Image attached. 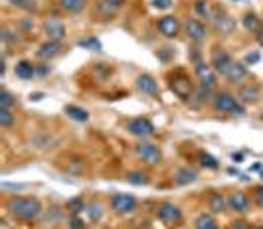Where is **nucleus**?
<instances>
[{
  "label": "nucleus",
  "instance_id": "f257e3e1",
  "mask_svg": "<svg viewBox=\"0 0 263 229\" xmlns=\"http://www.w3.org/2000/svg\"><path fill=\"white\" fill-rule=\"evenodd\" d=\"M8 214L20 221H34L42 214V203L36 198H26V196H14L6 202Z\"/></svg>",
  "mask_w": 263,
  "mask_h": 229
},
{
  "label": "nucleus",
  "instance_id": "f03ea898",
  "mask_svg": "<svg viewBox=\"0 0 263 229\" xmlns=\"http://www.w3.org/2000/svg\"><path fill=\"white\" fill-rule=\"evenodd\" d=\"M212 109L216 113H224V115H232V117H243L246 115V107L243 103H239V99L234 97L228 91H216L212 95Z\"/></svg>",
  "mask_w": 263,
  "mask_h": 229
},
{
  "label": "nucleus",
  "instance_id": "7ed1b4c3",
  "mask_svg": "<svg viewBox=\"0 0 263 229\" xmlns=\"http://www.w3.org/2000/svg\"><path fill=\"white\" fill-rule=\"evenodd\" d=\"M171 89H172V93L176 95L178 99L188 101V99H192L196 85L190 81L188 75H184V73H176V75L171 79Z\"/></svg>",
  "mask_w": 263,
  "mask_h": 229
},
{
  "label": "nucleus",
  "instance_id": "20e7f679",
  "mask_svg": "<svg viewBox=\"0 0 263 229\" xmlns=\"http://www.w3.org/2000/svg\"><path fill=\"white\" fill-rule=\"evenodd\" d=\"M135 154H137V158H141L148 166H155L162 158V152H160V149H158L157 144L145 142V140L139 142V144H135Z\"/></svg>",
  "mask_w": 263,
  "mask_h": 229
},
{
  "label": "nucleus",
  "instance_id": "39448f33",
  "mask_svg": "<svg viewBox=\"0 0 263 229\" xmlns=\"http://www.w3.org/2000/svg\"><path fill=\"white\" fill-rule=\"evenodd\" d=\"M125 129H127L129 135L139 136V138H148V136L155 135V124L146 117H135L125 124Z\"/></svg>",
  "mask_w": 263,
  "mask_h": 229
},
{
  "label": "nucleus",
  "instance_id": "423d86ee",
  "mask_svg": "<svg viewBox=\"0 0 263 229\" xmlns=\"http://www.w3.org/2000/svg\"><path fill=\"white\" fill-rule=\"evenodd\" d=\"M111 210L117 214V216H127L133 214L137 210V198L131 194H115L111 198Z\"/></svg>",
  "mask_w": 263,
  "mask_h": 229
},
{
  "label": "nucleus",
  "instance_id": "0eeeda50",
  "mask_svg": "<svg viewBox=\"0 0 263 229\" xmlns=\"http://www.w3.org/2000/svg\"><path fill=\"white\" fill-rule=\"evenodd\" d=\"M184 32H186V36H188V40L194 41V44H202V41H206V38H208L206 26H204L200 20H196V18H188V20H186Z\"/></svg>",
  "mask_w": 263,
  "mask_h": 229
},
{
  "label": "nucleus",
  "instance_id": "6e6552de",
  "mask_svg": "<svg viewBox=\"0 0 263 229\" xmlns=\"http://www.w3.org/2000/svg\"><path fill=\"white\" fill-rule=\"evenodd\" d=\"M157 216L160 221L164 223H178L182 219V210L178 205H174L172 202H162L158 203L157 207Z\"/></svg>",
  "mask_w": 263,
  "mask_h": 229
},
{
  "label": "nucleus",
  "instance_id": "1a4fd4ad",
  "mask_svg": "<svg viewBox=\"0 0 263 229\" xmlns=\"http://www.w3.org/2000/svg\"><path fill=\"white\" fill-rule=\"evenodd\" d=\"M234 64V59H232V55L228 54L226 50L222 48H216L214 52H212V61L210 66L212 69L218 73V75H226V71L230 69V66Z\"/></svg>",
  "mask_w": 263,
  "mask_h": 229
},
{
  "label": "nucleus",
  "instance_id": "9d476101",
  "mask_svg": "<svg viewBox=\"0 0 263 229\" xmlns=\"http://www.w3.org/2000/svg\"><path fill=\"white\" fill-rule=\"evenodd\" d=\"M157 28L164 38L172 40V38L178 36V32H180V28L182 26H180V20H178L176 16H162V18H158Z\"/></svg>",
  "mask_w": 263,
  "mask_h": 229
},
{
  "label": "nucleus",
  "instance_id": "9b49d317",
  "mask_svg": "<svg viewBox=\"0 0 263 229\" xmlns=\"http://www.w3.org/2000/svg\"><path fill=\"white\" fill-rule=\"evenodd\" d=\"M42 28H44V34L48 36V40H52V41L66 40V26H64V22H60L58 18H48Z\"/></svg>",
  "mask_w": 263,
  "mask_h": 229
},
{
  "label": "nucleus",
  "instance_id": "f8f14e48",
  "mask_svg": "<svg viewBox=\"0 0 263 229\" xmlns=\"http://www.w3.org/2000/svg\"><path fill=\"white\" fill-rule=\"evenodd\" d=\"M210 20L214 22L216 30H218V32H222V34H230V32L236 28V22H234V20H232V18L222 10V8H214V10H212Z\"/></svg>",
  "mask_w": 263,
  "mask_h": 229
},
{
  "label": "nucleus",
  "instance_id": "ddd939ff",
  "mask_svg": "<svg viewBox=\"0 0 263 229\" xmlns=\"http://www.w3.org/2000/svg\"><path fill=\"white\" fill-rule=\"evenodd\" d=\"M194 73L198 75V79H200L202 85H206V87H210V89L216 87V83H218V73L212 69V66L200 61V64H196V68H194Z\"/></svg>",
  "mask_w": 263,
  "mask_h": 229
},
{
  "label": "nucleus",
  "instance_id": "4468645a",
  "mask_svg": "<svg viewBox=\"0 0 263 229\" xmlns=\"http://www.w3.org/2000/svg\"><path fill=\"white\" fill-rule=\"evenodd\" d=\"M261 95V87L257 83H241L239 89H237V97H239V103H255Z\"/></svg>",
  "mask_w": 263,
  "mask_h": 229
},
{
  "label": "nucleus",
  "instance_id": "2eb2a0df",
  "mask_svg": "<svg viewBox=\"0 0 263 229\" xmlns=\"http://www.w3.org/2000/svg\"><path fill=\"white\" fill-rule=\"evenodd\" d=\"M228 207L237 214H246L250 210V196L246 192H232L228 196Z\"/></svg>",
  "mask_w": 263,
  "mask_h": 229
},
{
  "label": "nucleus",
  "instance_id": "dca6fc26",
  "mask_svg": "<svg viewBox=\"0 0 263 229\" xmlns=\"http://www.w3.org/2000/svg\"><path fill=\"white\" fill-rule=\"evenodd\" d=\"M135 83H137V89H139V93L146 95V97H155V95L158 93L157 79H155L153 75H148V73H143V75H139Z\"/></svg>",
  "mask_w": 263,
  "mask_h": 229
},
{
  "label": "nucleus",
  "instance_id": "f3484780",
  "mask_svg": "<svg viewBox=\"0 0 263 229\" xmlns=\"http://www.w3.org/2000/svg\"><path fill=\"white\" fill-rule=\"evenodd\" d=\"M224 77L230 81V83L237 85V83H241V81L248 77V66H246V64H239V61H234V64L230 66V69L226 71Z\"/></svg>",
  "mask_w": 263,
  "mask_h": 229
},
{
  "label": "nucleus",
  "instance_id": "a211bd4d",
  "mask_svg": "<svg viewBox=\"0 0 263 229\" xmlns=\"http://www.w3.org/2000/svg\"><path fill=\"white\" fill-rule=\"evenodd\" d=\"M60 52H62V41L48 40L38 48V57H42V59H52L55 55H60Z\"/></svg>",
  "mask_w": 263,
  "mask_h": 229
},
{
  "label": "nucleus",
  "instance_id": "6ab92c4d",
  "mask_svg": "<svg viewBox=\"0 0 263 229\" xmlns=\"http://www.w3.org/2000/svg\"><path fill=\"white\" fill-rule=\"evenodd\" d=\"M198 180V172L190 166H182L174 172V182L180 184V186H186V184H192Z\"/></svg>",
  "mask_w": 263,
  "mask_h": 229
},
{
  "label": "nucleus",
  "instance_id": "aec40b11",
  "mask_svg": "<svg viewBox=\"0 0 263 229\" xmlns=\"http://www.w3.org/2000/svg\"><path fill=\"white\" fill-rule=\"evenodd\" d=\"M14 73L20 79H32V77H36V66L32 61H28V59H20L14 66Z\"/></svg>",
  "mask_w": 263,
  "mask_h": 229
},
{
  "label": "nucleus",
  "instance_id": "412c9836",
  "mask_svg": "<svg viewBox=\"0 0 263 229\" xmlns=\"http://www.w3.org/2000/svg\"><path fill=\"white\" fill-rule=\"evenodd\" d=\"M241 24H243V28L248 30V32H251V34H259L263 30V24H261V20H259V16L257 14H253V12H248L243 18H241Z\"/></svg>",
  "mask_w": 263,
  "mask_h": 229
},
{
  "label": "nucleus",
  "instance_id": "4be33fe9",
  "mask_svg": "<svg viewBox=\"0 0 263 229\" xmlns=\"http://www.w3.org/2000/svg\"><path fill=\"white\" fill-rule=\"evenodd\" d=\"M208 207H210L214 214H222L228 207V198H224L220 192H214L210 198H208Z\"/></svg>",
  "mask_w": 263,
  "mask_h": 229
},
{
  "label": "nucleus",
  "instance_id": "5701e85b",
  "mask_svg": "<svg viewBox=\"0 0 263 229\" xmlns=\"http://www.w3.org/2000/svg\"><path fill=\"white\" fill-rule=\"evenodd\" d=\"M60 6L69 14H79L85 10L87 0H60Z\"/></svg>",
  "mask_w": 263,
  "mask_h": 229
},
{
  "label": "nucleus",
  "instance_id": "b1692460",
  "mask_svg": "<svg viewBox=\"0 0 263 229\" xmlns=\"http://www.w3.org/2000/svg\"><path fill=\"white\" fill-rule=\"evenodd\" d=\"M125 180L133 184V186H146L151 180H148V174L145 172H141V170H131V172H127L125 174Z\"/></svg>",
  "mask_w": 263,
  "mask_h": 229
},
{
  "label": "nucleus",
  "instance_id": "393cba45",
  "mask_svg": "<svg viewBox=\"0 0 263 229\" xmlns=\"http://www.w3.org/2000/svg\"><path fill=\"white\" fill-rule=\"evenodd\" d=\"M66 115L69 117V119H73V121H78V122H85L87 119H89V113H87L85 109L78 107V105H67Z\"/></svg>",
  "mask_w": 263,
  "mask_h": 229
},
{
  "label": "nucleus",
  "instance_id": "a878e982",
  "mask_svg": "<svg viewBox=\"0 0 263 229\" xmlns=\"http://www.w3.org/2000/svg\"><path fill=\"white\" fill-rule=\"evenodd\" d=\"M194 227L196 229H220L218 227V223H216V219L208 214H200L196 217V221H194Z\"/></svg>",
  "mask_w": 263,
  "mask_h": 229
},
{
  "label": "nucleus",
  "instance_id": "bb28decb",
  "mask_svg": "<svg viewBox=\"0 0 263 229\" xmlns=\"http://www.w3.org/2000/svg\"><path fill=\"white\" fill-rule=\"evenodd\" d=\"M198 160H200V164L204 168H208V170H218L220 168V162L216 160L212 154H208V152H200L198 154Z\"/></svg>",
  "mask_w": 263,
  "mask_h": 229
},
{
  "label": "nucleus",
  "instance_id": "cd10ccee",
  "mask_svg": "<svg viewBox=\"0 0 263 229\" xmlns=\"http://www.w3.org/2000/svg\"><path fill=\"white\" fill-rule=\"evenodd\" d=\"M14 122H16V115H12V109L0 107V127L2 129H10Z\"/></svg>",
  "mask_w": 263,
  "mask_h": 229
},
{
  "label": "nucleus",
  "instance_id": "c85d7f7f",
  "mask_svg": "<svg viewBox=\"0 0 263 229\" xmlns=\"http://www.w3.org/2000/svg\"><path fill=\"white\" fill-rule=\"evenodd\" d=\"M0 40H2L4 46H10V44H16V41H18V34H16L14 30H10L8 26H2L0 28Z\"/></svg>",
  "mask_w": 263,
  "mask_h": 229
},
{
  "label": "nucleus",
  "instance_id": "c756f323",
  "mask_svg": "<svg viewBox=\"0 0 263 229\" xmlns=\"http://www.w3.org/2000/svg\"><path fill=\"white\" fill-rule=\"evenodd\" d=\"M85 207H87V205H85V202H83V198H81V196L71 198L66 205V210H69V214H79V212H83Z\"/></svg>",
  "mask_w": 263,
  "mask_h": 229
},
{
  "label": "nucleus",
  "instance_id": "7c9ffc66",
  "mask_svg": "<svg viewBox=\"0 0 263 229\" xmlns=\"http://www.w3.org/2000/svg\"><path fill=\"white\" fill-rule=\"evenodd\" d=\"M192 99H198L200 103H204V101L212 99V89L200 83V85H196V89H194V95H192Z\"/></svg>",
  "mask_w": 263,
  "mask_h": 229
},
{
  "label": "nucleus",
  "instance_id": "2f4dec72",
  "mask_svg": "<svg viewBox=\"0 0 263 229\" xmlns=\"http://www.w3.org/2000/svg\"><path fill=\"white\" fill-rule=\"evenodd\" d=\"M79 48H89L93 52H101V41L97 40L95 36H87V38H83V40L78 41Z\"/></svg>",
  "mask_w": 263,
  "mask_h": 229
},
{
  "label": "nucleus",
  "instance_id": "473e14b6",
  "mask_svg": "<svg viewBox=\"0 0 263 229\" xmlns=\"http://www.w3.org/2000/svg\"><path fill=\"white\" fill-rule=\"evenodd\" d=\"M8 4H12L16 8H22V10H28V12H34L38 6H36V0H6Z\"/></svg>",
  "mask_w": 263,
  "mask_h": 229
},
{
  "label": "nucleus",
  "instance_id": "72a5a7b5",
  "mask_svg": "<svg viewBox=\"0 0 263 229\" xmlns=\"http://www.w3.org/2000/svg\"><path fill=\"white\" fill-rule=\"evenodd\" d=\"M85 210H87V214H89V217H91L93 221H99V219H101V216H103V205H101L99 202L89 203Z\"/></svg>",
  "mask_w": 263,
  "mask_h": 229
},
{
  "label": "nucleus",
  "instance_id": "f704fd0d",
  "mask_svg": "<svg viewBox=\"0 0 263 229\" xmlns=\"http://www.w3.org/2000/svg\"><path fill=\"white\" fill-rule=\"evenodd\" d=\"M14 103H16L14 95L10 93L8 89H2V93H0V107H2V109H12Z\"/></svg>",
  "mask_w": 263,
  "mask_h": 229
},
{
  "label": "nucleus",
  "instance_id": "c9c22d12",
  "mask_svg": "<svg viewBox=\"0 0 263 229\" xmlns=\"http://www.w3.org/2000/svg\"><path fill=\"white\" fill-rule=\"evenodd\" d=\"M194 10H196L198 16H202V18H208V20H210L212 10L208 8V4H206L204 0H196V4H194Z\"/></svg>",
  "mask_w": 263,
  "mask_h": 229
},
{
  "label": "nucleus",
  "instance_id": "e433bc0d",
  "mask_svg": "<svg viewBox=\"0 0 263 229\" xmlns=\"http://www.w3.org/2000/svg\"><path fill=\"white\" fill-rule=\"evenodd\" d=\"M50 73H52V66L48 61H42V64L36 66V77H46Z\"/></svg>",
  "mask_w": 263,
  "mask_h": 229
},
{
  "label": "nucleus",
  "instance_id": "4c0bfd02",
  "mask_svg": "<svg viewBox=\"0 0 263 229\" xmlns=\"http://www.w3.org/2000/svg\"><path fill=\"white\" fill-rule=\"evenodd\" d=\"M67 223H69V229H85V223H83V219L78 214H71Z\"/></svg>",
  "mask_w": 263,
  "mask_h": 229
},
{
  "label": "nucleus",
  "instance_id": "58836bf2",
  "mask_svg": "<svg viewBox=\"0 0 263 229\" xmlns=\"http://www.w3.org/2000/svg\"><path fill=\"white\" fill-rule=\"evenodd\" d=\"M153 6L158 10H168L172 6V0H153Z\"/></svg>",
  "mask_w": 263,
  "mask_h": 229
},
{
  "label": "nucleus",
  "instance_id": "ea45409f",
  "mask_svg": "<svg viewBox=\"0 0 263 229\" xmlns=\"http://www.w3.org/2000/svg\"><path fill=\"white\" fill-rule=\"evenodd\" d=\"M253 198H255V203H257L259 207H263V186H257V188H255Z\"/></svg>",
  "mask_w": 263,
  "mask_h": 229
},
{
  "label": "nucleus",
  "instance_id": "a19ab883",
  "mask_svg": "<svg viewBox=\"0 0 263 229\" xmlns=\"http://www.w3.org/2000/svg\"><path fill=\"white\" fill-rule=\"evenodd\" d=\"M259 57H261V55H259V52H255V54L248 55V57H246V61H248V64H255V61H259Z\"/></svg>",
  "mask_w": 263,
  "mask_h": 229
},
{
  "label": "nucleus",
  "instance_id": "79ce46f5",
  "mask_svg": "<svg viewBox=\"0 0 263 229\" xmlns=\"http://www.w3.org/2000/svg\"><path fill=\"white\" fill-rule=\"evenodd\" d=\"M105 2H107V4H111L113 8H119V6H121L125 0H105Z\"/></svg>",
  "mask_w": 263,
  "mask_h": 229
},
{
  "label": "nucleus",
  "instance_id": "37998d69",
  "mask_svg": "<svg viewBox=\"0 0 263 229\" xmlns=\"http://www.w3.org/2000/svg\"><path fill=\"white\" fill-rule=\"evenodd\" d=\"M230 229H248V225L239 221V223H232V225H230Z\"/></svg>",
  "mask_w": 263,
  "mask_h": 229
},
{
  "label": "nucleus",
  "instance_id": "c03bdc74",
  "mask_svg": "<svg viewBox=\"0 0 263 229\" xmlns=\"http://www.w3.org/2000/svg\"><path fill=\"white\" fill-rule=\"evenodd\" d=\"M42 97H44V95H42V93H34V95H30V99H34V101H40Z\"/></svg>",
  "mask_w": 263,
  "mask_h": 229
},
{
  "label": "nucleus",
  "instance_id": "a18cd8bd",
  "mask_svg": "<svg viewBox=\"0 0 263 229\" xmlns=\"http://www.w3.org/2000/svg\"><path fill=\"white\" fill-rule=\"evenodd\" d=\"M255 38H257V41H259V44L263 46V30L259 32V34H257V36H255Z\"/></svg>",
  "mask_w": 263,
  "mask_h": 229
},
{
  "label": "nucleus",
  "instance_id": "49530a36",
  "mask_svg": "<svg viewBox=\"0 0 263 229\" xmlns=\"http://www.w3.org/2000/svg\"><path fill=\"white\" fill-rule=\"evenodd\" d=\"M232 158H234V160H241V158H243V156H241V154H234V156H232Z\"/></svg>",
  "mask_w": 263,
  "mask_h": 229
},
{
  "label": "nucleus",
  "instance_id": "de8ad7c7",
  "mask_svg": "<svg viewBox=\"0 0 263 229\" xmlns=\"http://www.w3.org/2000/svg\"><path fill=\"white\" fill-rule=\"evenodd\" d=\"M255 229H263V225H257V227H255Z\"/></svg>",
  "mask_w": 263,
  "mask_h": 229
}]
</instances>
